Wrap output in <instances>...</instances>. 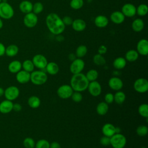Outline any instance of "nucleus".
<instances>
[{"label": "nucleus", "instance_id": "obj_12", "mask_svg": "<svg viewBox=\"0 0 148 148\" xmlns=\"http://www.w3.org/2000/svg\"><path fill=\"white\" fill-rule=\"evenodd\" d=\"M87 89L90 95L95 97L99 96L102 92V87L97 80L89 82Z\"/></svg>", "mask_w": 148, "mask_h": 148}, {"label": "nucleus", "instance_id": "obj_39", "mask_svg": "<svg viewBox=\"0 0 148 148\" xmlns=\"http://www.w3.org/2000/svg\"><path fill=\"white\" fill-rule=\"evenodd\" d=\"M136 132V134L139 136H145L148 133V128L146 125H140L137 127Z\"/></svg>", "mask_w": 148, "mask_h": 148}, {"label": "nucleus", "instance_id": "obj_1", "mask_svg": "<svg viewBox=\"0 0 148 148\" xmlns=\"http://www.w3.org/2000/svg\"><path fill=\"white\" fill-rule=\"evenodd\" d=\"M46 24L49 31L56 35L61 34L65 29L62 18L55 13H50L46 16Z\"/></svg>", "mask_w": 148, "mask_h": 148}, {"label": "nucleus", "instance_id": "obj_45", "mask_svg": "<svg viewBox=\"0 0 148 148\" xmlns=\"http://www.w3.org/2000/svg\"><path fill=\"white\" fill-rule=\"evenodd\" d=\"M99 142L101 145H102L103 146H108L110 145V137L103 136L100 138Z\"/></svg>", "mask_w": 148, "mask_h": 148}, {"label": "nucleus", "instance_id": "obj_13", "mask_svg": "<svg viewBox=\"0 0 148 148\" xmlns=\"http://www.w3.org/2000/svg\"><path fill=\"white\" fill-rule=\"evenodd\" d=\"M108 86L112 90L119 91L123 87V82L122 80L116 76L112 77L108 81Z\"/></svg>", "mask_w": 148, "mask_h": 148}, {"label": "nucleus", "instance_id": "obj_10", "mask_svg": "<svg viewBox=\"0 0 148 148\" xmlns=\"http://www.w3.org/2000/svg\"><path fill=\"white\" fill-rule=\"evenodd\" d=\"M134 90L139 93H145L148 90V81L145 78L137 79L134 83Z\"/></svg>", "mask_w": 148, "mask_h": 148}, {"label": "nucleus", "instance_id": "obj_35", "mask_svg": "<svg viewBox=\"0 0 148 148\" xmlns=\"http://www.w3.org/2000/svg\"><path fill=\"white\" fill-rule=\"evenodd\" d=\"M85 75L87 80L89 81V82H90L95 81L97 79L98 77V72L97 70L92 69L88 71Z\"/></svg>", "mask_w": 148, "mask_h": 148}, {"label": "nucleus", "instance_id": "obj_51", "mask_svg": "<svg viewBox=\"0 0 148 148\" xmlns=\"http://www.w3.org/2000/svg\"><path fill=\"white\" fill-rule=\"evenodd\" d=\"M69 58L70 59V60H71L72 61H73V60H74L76 58H75V55L73 54H70L69 55Z\"/></svg>", "mask_w": 148, "mask_h": 148}, {"label": "nucleus", "instance_id": "obj_28", "mask_svg": "<svg viewBox=\"0 0 148 148\" xmlns=\"http://www.w3.org/2000/svg\"><path fill=\"white\" fill-rule=\"evenodd\" d=\"M109 110V105L105 102H99L96 107V112L100 116L105 115Z\"/></svg>", "mask_w": 148, "mask_h": 148}, {"label": "nucleus", "instance_id": "obj_37", "mask_svg": "<svg viewBox=\"0 0 148 148\" xmlns=\"http://www.w3.org/2000/svg\"><path fill=\"white\" fill-rule=\"evenodd\" d=\"M138 113L144 118L148 117V105L147 103L140 104L138 107Z\"/></svg>", "mask_w": 148, "mask_h": 148}, {"label": "nucleus", "instance_id": "obj_53", "mask_svg": "<svg viewBox=\"0 0 148 148\" xmlns=\"http://www.w3.org/2000/svg\"><path fill=\"white\" fill-rule=\"evenodd\" d=\"M3 21H2V19L1 18H0V29L2 28L3 27Z\"/></svg>", "mask_w": 148, "mask_h": 148}, {"label": "nucleus", "instance_id": "obj_21", "mask_svg": "<svg viewBox=\"0 0 148 148\" xmlns=\"http://www.w3.org/2000/svg\"><path fill=\"white\" fill-rule=\"evenodd\" d=\"M94 24L98 28H105L108 25L109 20L104 15H98L94 19Z\"/></svg>", "mask_w": 148, "mask_h": 148}, {"label": "nucleus", "instance_id": "obj_22", "mask_svg": "<svg viewBox=\"0 0 148 148\" xmlns=\"http://www.w3.org/2000/svg\"><path fill=\"white\" fill-rule=\"evenodd\" d=\"M32 6L33 4L31 2L28 0H24L21 1L19 4V9L20 10L24 13L27 14L32 11Z\"/></svg>", "mask_w": 148, "mask_h": 148}, {"label": "nucleus", "instance_id": "obj_11", "mask_svg": "<svg viewBox=\"0 0 148 148\" xmlns=\"http://www.w3.org/2000/svg\"><path fill=\"white\" fill-rule=\"evenodd\" d=\"M32 61L35 67L40 70L45 69L48 63L47 58L45 57V56L40 54H37L35 55L32 58Z\"/></svg>", "mask_w": 148, "mask_h": 148}, {"label": "nucleus", "instance_id": "obj_8", "mask_svg": "<svg viewBox=\"0 0 148 148\" xmlns=\"http://www.w3.org/2000/svg\"><path fill=\"white\" fill-rule=\"evenodd\" d=\"M20 95L19 88L15 86H10L4 90V96L6 99L13 101L16 99Z\"/></svg>", "mask_w": 148, "mask_h": 148}, {"label": "nucleus", "instance_id": "obj_4", "mask_svg": "<svg viewBox=\"0 0 148 148\" xmlns=\"http://www.w3.org/2000/svg\"><path fill=\"white\" fill-rule=\"evenodd\" d=\"M14 14L12 5L7 1H2L0 3V18L4 20L11 19Z\"/></svg>", "mask_w": 148, "mask_h": 148}, {"label": "nucleus", "instance_id": "obj_20", "mask_svg": "<svg viewBox=\"0 0 148 148\" xmlns=\"http://www.w3.org/2000/svg\"><path fill=\"white\" fill-rule=\"evenodd\" d=\"M110 18L114 24H120L124 22L125 20V16L121 12L114 11L111 13Z\"/></svg>", "mask_w": 148, "mask_h": 148}, {"label": "nucleus", "instance_id": "obj_42", "mask_svg": "<svg viewBox=\"0 0 148 148\" xmlns=\"http://www.w3.org/2000/svg\"><path fill=\"white\" fill-rule=\"evenodd\" d=\"M43 8H44V7H43V4L40 2H37L33 4L32 12L37 15V14L40 13L43 10Z\"/></svg>", "mask_w": 148, "mask_h": 148}, {"label": "nucleus", "instance_id": "obj_41", "mask_svg": "<svg viewBox=\"0 0 148 148\" xmlns=\"http://www.w3.org/2000/svg\"><path fill=\"white\" fill-rule=\"evenodd\" d=\"M50 143L46 139H42L35 142V148H49Z\"/></svg>", "mask_w": 148, "mask_h": 148}, {"label": "nucleus", "instance_id": "obj_5", "mask_svg": "<svg viewBox=\"0 0 148 148\" xmlns=\"http://www.w3.org/2000/svg\"><path fill=\"white\" fill-rule=\"evenodd\" d=\"M127 143L125 136L121 133L114 134L110 138V145L113 148H124Z\"/></svg>", "mask_w": 148, "mask_h": 148}, {"label": "nucleus", "instance_id": "obj_33", "mask_svg": "<svg viewBox=\"0 0 148 148\" xmlns=\"http://www.w3.org/2000/svg\"><path fill=\"white\" fill-rule=\"evenodd\" d=\"M87 47L83 45H79L76 50V56L77 58H82L84 57L87 53Z\"/></svg>", "mask_w": 148, "mask_h": 148}, {"label": "nucleus", "instance_id": "obj_30", "mask_svg": "<svg viewBox=\"0 0 148 148\" xmlns=\"http://www.w3.org/2000/svg\"><path fill=\"white\" fill-rule=\"evenodd\" d=\"M27 103L30 108L32 109H36L40 105V99L36 95H32L28 98Z\"/></svg>", "mask_w": 148, "mask_h": 148}, {"label": "nucleus", "instance_id": "obj_24", "mask_svg": "<svg viewBox=\"0 0 148 148\" xmlns=\"http://www.w3.org/2000/svg\"><path fill=\"white\" fill-rule=\"evenodd\" d=\"M45 72L50 75H55L59 72V66L54 62H48L45 68Z\"/></svg>", "mask_w": 148, "mask_h": 148}, {"label": "nucleus", "instance_id": "obj_38", "mask_svg": "<svg viewBox=\"0 0 148 148\" xmlns=\"http://www.w3.org/2000/svg\"><path fill=\"white\" fill-rule=\"evenodd\" d=\"M71 8L74 10H79L84 5L83 0H71L69 3Z\"/></svg>", "mask_w": 148, "mask_h": 148}, {"label": "nucleus", "instance_id": "obj_17", "mask_svg": "<svg viewBox=\"0 0 148 148\" xmlns=\"http://www.w3.org/2000/svg\"><path fill=\"white\" fill-rule=\"evenodd\" d=\"M12 101L5 99L0 103V112L2 114H8L13 110Z\"/></svg>", "mask_w": 148, "mask_h": 148}, {"label": "nucleus", "instance_id": "obj_31", "mask_svg": "<svg viewBox=\"0 0 148 148\" xmlns=\"http://www.w3.org/2000/svg\"><path fill=\"white\" fill-rule=\"evenodd\" d=\"M114 95V101L118 105L122 104L125 100V94L122 91H117Z\"/></svg>", "mask_w": 148, "mask_h": 148}, {"label": "nucleus", "instance_id": "obj_54", "mask_svg": "<svg viewBox=\"0 0 148 148\" xmlns=\"http://www.w3.org/2000/svg\"><path fill=\"white\" fill-rule=\"evenodd\" d=\"M2 1V0H0V3H1Z\"/></svg>", "mask_w": 148, "mask_h": 148}, {"label": "nucleus", "instance_id": "obj_50", "mask_svg": "<svg viewBox=\"0 0 148 148\" xmlns=\"http://www.w3.org/2000/svg\"><path fill=\"white\" fill-rule=\"evenodd\" d=\"M49 148H61L60 144L56 141H54L50 143V147Z\"/></svg>", "mask_w": 148, "mask_h": 148}, {"label": "nucleus", "instance_id": "obj_6", "mask_svg": "<svg viewBox=\"0 0 148 148\" xmlns=\"http://www.w3.org/2000/svg\"><path fill=\"white\" fill-rule=\"evenodd\" d=\"M85 66L84 61L80 58H76L73 60L70 65L69 70L73 74H77L81 73L83 70Z\"/></svg>", "mask_w": 148, "mask_h": 148}, {"label": "nucleus", "instance_id": "obj_46", "mask_svg": "<svg viewBox=\"0 0 148 148\" xmlns=\"http://www.w3.org/2000/svg\"><path fill=\"white\" fill-rule=\"evenodd\" d=\"M62 20L64 24H65V25H72V23L73 20L71 17L68 16H65L62 18Z\"/></svg>", "mask_w": 148, "mask_h": 148}, {"label": "nucleus", "instance_id": "obj_14", "mask_svg": "<svg viewBox=\"0 0 148 148\" xmlns=\"http://www.w3.org/2000/svg\"><path fill=\"white\" fill-rule=\"evenodd\" d=\"M121 12L125 17H132L136 14V7L132 3H127L123 5Z\"/></svg>", "mask_w": 148, "mask_h": 148}, {"label": "nucleus", "instance_id": "obj_47", "mask_svg": "<svg viewBox=\"0 0 148 148\" xmlns=\"http://www.w3.org/2000/svg\"><path fill=\"white\" fill-rule=\"evenodd\" d=\"M107 52V47L105 46V45H101L98 49V53L99 54L103 55L104 54H105Z\"/></svg>", "mask_w": 148, "mask_h": 148}, {"label": "nucleus", "instance_id": "obj_40", "mask_svg": "<svg viewBox=\"0 0 148 148\" xmlns=\"http://www.w3.org/2000/svg\"><path fill=\"white\" fill-rule=\"evenodd\" d=\"M23 144L25 148H35V142L32 138L27 137L23 140Z\"/></svg>", "mask_w": 148, "mask_h": 148}, {"label": "nucleus", "instance_id": "obj_48", "mask_svg": "<svg viewBox=\"0 0 148 148\" xmlns=\"http://www.w3.org/2000/svg\"><path fill=\"white\" fill-rule=\"evenodd\" d=\"M22 109V106L18 103H15L13 105V110L15 112H20Z\"/></svg>", "mask_w": 148, "mask_h": 148}, {"label": "nucleus", "instance_id": "obj_3", "mask_svg": "<svg viewBox=\"0 0 148 148\" xmlns=\"http://www.w3.org/2000/svg\"><path fill=\"white\" fill-rule=\"evenodd\" d=\"M47 75L43 70L34 71L30 73V81L36 86L44 84L47 80Z\"/></svg>", "mask_w": 148, "mask_h": 148}, {"label": "nucleus", "instance_id": "obj_16", "mask_svg": "<svg viewBox=\"0 0 148 148\" xmlns=\"http://www.w3.org/2000/svg\"><path fill=\"white\" fill-rule=\"evenodd\" d=\"M16 74V80L20 84H25L30 81V73L23 69L20 70Z\"/></svg>", "mask_w": 148, "mask_h": 148}, {"label": "nucleus", "instance_id": "obj_19", "mask_svg": "<svg viewBox=\"0 0 148 148\" xmlns=\"http://www.w3.org/2000/svg\"><path fill=\"white\" fill-rule=\"evenodd\" d=\"M102 132L104 136L110 138L116 134V127L111 123H106L102 127Z\"/></svg>", "mask_w": 148, "mask_h": 148}, {"label": "nucleus", "instance_id": "obj_26", "mask_svg": "<svg viewBox=\"0 0 148 148\" xmlns=\"http://www.w3.org/2000/svg\"><path fill=\"white\" fill-rule=\"evenodd\" d=\"M127 64V61L124 57H119L115 58L113 62V67L117 70H120L124 68Z\"/></svg>", "mask_w": 148, "mask_h": 148}, {"label": "nucleus", "instance_id": "obj_2", "mask_svg": "<svg viewBox=\"0 0 148 148\" xmlns=\"http://www.w3.org/2000/svg\"><path fill=\"white\" fill-rule=\"evenodd\" d=\"M89 81L83 73H79L74 74L70 81V86L74 91L83 92L87 89Z\"/></svg>", "mask_w": 148, "mask_h": 148}, {"label": "nucleus", "instance_id": "obj_29", "mask_svg": "<svg viewBox=\"0 0 148 148\" xmlns=\"http://www.w3.org/2000/svg\"><path fill=\"white\" fill-rule=\"evenodd\" d=\"M144 22L141 18L135 19L131 24V27L133 31L136 32H139L142 31L144 28Z\"/></svg>", "mask_w": 148, "mask_h": 148}, {"label": "nucleus", "instance_id": "obj_43", "mask_svg": "<svg viewBox=\"0 0 148 148\" xmlns=\"http://www.w3.org/2000/svg\"><path fill=\"white\" fill-rule=\"evenodd\" d=\"M71 98H72L73 101L75 102H80L83 99V95L80 92L73 91Z\"/></svg>", "mask_w": 148, "mask_h": 148}, {"label": "nucleus", "instance_id": "obj_32", "mask_svg": "<svg viewBox=\"0 0 148 148\" xmlns=\"http://www.w3.org/2000/svg\"><path fill=\"white\" fill-rule=\"evenodd\" d=\"M22 68L23 70L31 73L34 71L35 66L31 60H25L22 63Z\"/></svg>", "mask_w": 148, "mask_h": 148}, {"label": "nucleus", "instance_id": "obj_36", "mask_svg": "<svg viewBox=\"0 0 148 148\" xmlns=\"http://www.w3.org/2000/svg\"><path fill=\"white\" fill-rule=\"evenodd\" d=\"M148 12V7L146 4H140L136 8V14L139 16H145Z\"/></svg>", "mask_w": 148, "mask_h": 148}, {"label": "nucleus", "instance_id": "obj_52", "mask_svg": "<svg viewBox=\"0 0 148 148\" xmlns=\"http://www.w3.org/2000/svg\"><path fill=\"white\" fill-rule=\"evenodd\" d=\"M4 90H5L2 87H0V97L4 95Z\"/></svg>", "mask_w": 148, "mask_h": 148}, {"label": "nucleus", "instance_id": "obj_7", "mask_svg": "<svg viewBox=\"0 0 148 148\" xmlns=\"http://www.w3.org/2000/svg\"><path fill=\"white\" fill-rule=\"evenodd\" d=\"M73 92V89L69 84H62L60 86L57 90V94L58 96L63 99L71 98Z\"/></svg>", "mask_w": 148, "mask_h": 148}, {"label": "nucleus", "instance_id": "obj_15", "mask_svg": "<svg viewBox=\"0 0 148 148\" xmlns=\"http://www.w3.org/2000/svg\"><path fill=\"white\" fill-rule=\"evenodd\" d=\"M136 51L139 54L146 56L148 54V41L146 39H142L136 45Z\"/></svg>", "mask_w": 148, "mask_h": 148}, {"label": "nucleus", "instance_id": "obj_49", "mask_svg": "<svg viewBox=\"0 0 148 148\" xmlns=\"http://www.w3.org/2000/svg\"><path fill=\"white\" fill-rule=\"evenodd\" d=\"M5 49L6 47L5 45L2 43L0 42V57H2L5 54Z\"/></svg>", "mask_w": 148, "mask_h": 148}, {"label": "nucleus", "instance_id": "obj_25", "mask_svg": "<svg viewBox=\"0 0 148 148\" xmlns=\"http://www.w3.org/2000/svg\"><path fill=\"white\" fill-rule=\"evenodd\" d=\"M139 54L136 51V50L131 49L128 50L126 53L125 54V57L124 58L127 61L132 62L138 60L139 58Z\"/></svg>", "mask_w": 148, "mask_h": 148}, {"label": "nucleus", "instance_id": "obj_44", "mask_svg": "<svg viewBox=\"0 0 148 148\" xmlns=\"http://www.w3.org/2000/svg\"><path fill=\"white\" fill-rule=\"evenodd\" d=\"M104 102L108 104H111L114 102V95L111 92L106 93L104 96Z\"/></svg>", "mask_w": 148, "mask_h": 148}, {"label": "nucleus", "instance_id": "obj_18", "mask_svg": "<svg viewBox=\"0 0 148 148\" xmlns=\"http://www.w3.org/2000/svg\"><path fill=\"white\" fill-rule=\"evenodd\" d=\"M72 27L73 30L77 32H82L86 28V23L84 20L81 18H76L73 20Z\"/></svg>", "mask_w": 148, "mask_h": 148}, {"label": "nucleus", "instance_id": "obj_9", "mask_svg": "<svg viewBox=\"0 0 148 148\" xmlns=\"http://www.w3.org/2000/svg\"><path fill=\"white\" fill-rule=\"evenodd\" d=\"M38 18L36 14L32 12L25 14L23 18V23L24 25L29 28H34L38 23Z\"/></svg>", "mask_w": 148, "mask_h": 148}, {"label": "nucleus", "instance_id": "obj_23", "mask_svg": "<svg viewBox=\"0 0 148 148\" xmlns=\"http://www.w3.org/2000/svg\"><path fill=\"white\" fill-rule=\"evenodd\" d=\"M8 70L12 73H17L22 68L21 62L18 60H13L8 65Z\"/></svg>", "mask_w": 148, "mask_h": 148}, {"label": "nucleus", "instance_id": "obj_34", "mask_svg": "<svg viewBox=\"0 0 148 148\" xmlns=\"http://www.w3.org/2000/svg\"><path fill=\"white\" fill-rule=\"evenodd\" d=\"M93 62L98 66H102L106 64V60L104 57L99 54H96L92 58Z\"/></svg>", "mask_w": 148, "mask_h": 148}, {"label": "nucleus", "instance_id": "obj_27", "mask_svg": "<svg viewBox=\"0 0 148 148\" xmlns=\"http://www.w3.org/2000/svg\"><path fill=\"white\" fill-rule=\"evenodd\" d=\"M18 50L19 49L17 45L12 44L6 47L5 54L9 57H13L18 54Z\"/></svg>", "mask_w": 148, "mask_h": 148}]
</instances>
